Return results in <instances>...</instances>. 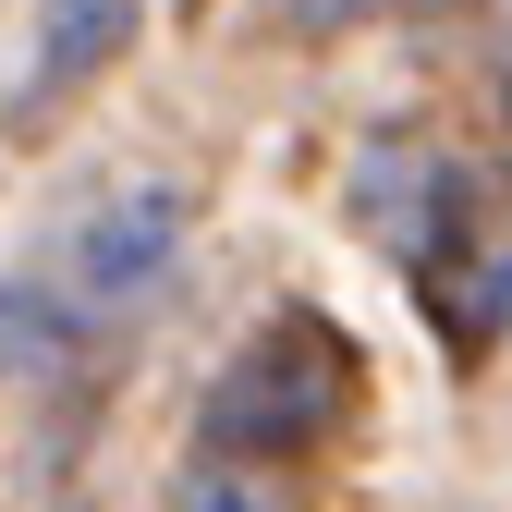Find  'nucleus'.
<instances>
[{
	"mask_svg": "<svg viewBox=\"0 0 512 512\" xmlns=\"http://www.w3.org/2000/svg\"><path fill=\"white\" fill-rule=\"evenodd\" d=\"M171 232H183V208H171V196H135V220L110 208V220L86 232V256H74V269H86V293H122V281H147L159 256H171Z\"/></svg>",
	"mask_w": 512,
	"mask_h": 512,
	"instance_id": "f257e3e1",
	"label": "nucleus"
},
{
	"mask_svg": "<svg viewBox=\"0 0 512 512\" xmlns=\"http://www.w3.org/2000/svg\"><path fill=\"white\" fill-rule=\"evenodd\" d=\"M110 13H122V0H49V74H74V61L110 37Z\"/></svg>",
	"mask_w": 512,
	"mask_h": 512,
	"instance_id": "f03ea898",
	"label": "nucleus"
}]
</instances>
